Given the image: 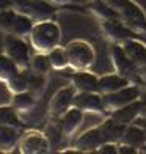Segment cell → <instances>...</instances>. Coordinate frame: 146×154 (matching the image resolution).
Wrapping results in <instances>:
<instances>
[{"label": "cell", "instance_id": "cell-10", "mask_svg": "<svg viewBox=\"0 0 146 154\" xmlns=\"http://www.w3.org/2000/svg\"><path fill=\"white\" fill-rule=\"evenodd\" d=\"M110 58H112L113 68L118 74L127 77V79H130L132 75H135L138 66L129 58V55L124 52L121 44L112 43V46H110Z\"/></svg>", "mask_w": 146, "mask_h": 154}, {"label": "cell", "instance_id": "cell-21", "mask_svg": "<svg viewBox=\"0 0 146 154\" xmlns=\"http://www.w3.org/2000/svg\"><path fill=\"white\" fill-rule=\"evenodd\" d=\"M121 143H127V145L135 146V148H140V146L146 145V132L141 128H138V126H134V124L127 126L121 138Z\"/></svg>", "mask_w": 146, "mask_h": 154}, {"label": "cell", "instance_id": "cell-30", "mask_svg": "<svg viewBox=\"0 0 146 154\" xmlns=\"http://www.w3.org/2000/svg\"><path fill=\"white\" fill-rule=\"evenodd\" d=\"M30 2L32 0H13V8H14L17 13H24Z\"/></svg>", "mask_w": 146, "mask_h": 154}, {"label": "cell", "instance_id": "cell-5", "mask_svg": "<svg viewBox=\"0 0 146 154\" xmlns=\"http://www.w3.org/2000/svg\"><path fill=\"white\" fill-rule=\"evenodd\" d=\"M138 97H140V88L130 83V85L120 88L116 91L102 94V101H104V106H105L107 112H118L137 102Z\"/></svg>", "mask_w": 146, "mask_h": 154}, {"label": "cell", "instance_id": "cell-9", "mask_svg": "<svg viewBox=\"0 0 146 154\" xmlns=\"http://www.w3.org/2000/svg\"><path fill=\"white\" fill-rule=\"evenodd\" d=\"M74 107L80 109L85 113L102 115L107 112L102 101V94L99 91H77L74 97Z\"/></svg>", "mask_w": 146, "mask_h": 154}, {"label": "cell", "instance_id": "cell-34", "mask_svg": "<svg viewBox=\"0 0 146 154\" xmlns=\"http://www.w3.org/2000/svg\"><path fill=\"white\" fill-rule=\"evenodd\" d=\"M90 2H94V0H90Z\"/></svg>", "mask_w": 146, "mask_h": 154}, {"label": "cell", "instance_id": "cell-18", "mask_svg": "<svg viewBox=\"0 0 146 154\" xmlns=\"http://www.w3.org/2000/svg\"><path fill=\"white\" fill-rule=\"evenodd\" d=\"M11 106L14 107L19 113H27L35 109L36 106V96L32 91H20V93H14L11 96Z\"/></svg>", "mask_w": 146, "mask_h": 154}, {"label": "cell", "instance_id": "cell-33", "mask_svg": "<svg viewBox=\"0 0 146 154\" xmlns=\"http://www.w3.org/2000/svg\"><path fill=\"white\" fill-rule=\"evenodd\" d=\"M3 38H5V33L0 32V54H3Z\"/></svg>", "mask_w": 146, "mask_h": 154}, {"label": "cell", "instance_id": "cell-26", "mask_svg": "<svg viewBox=\"0 0 146 154\" xmlns=\"http://www.w3.org/2000/svg\"><path fill=\"white\" fill-rule=\"evenodd\" d=\"M29 69L25 71H20L19 74H16L13 79H10L8 82L5 83L6 88L11 91V94L14 93H20V91H27L29 90Z\"/></svg>", "mask_w": 146, "mask_h": 154}, {"label": "cell", "instance_id": "cell-14", "mask_svg": "<svg viewBox=\"0 0 146 154\" xmlns=\"http://www.w3.org/2000/svg\"><path fill=\"white\" fill-rule=\"evenodd\" d=\"M69 79H71V85L75 88V91H97L99 90V77L90 72L88 69L74 72Z\"/></svg>", "mask_w": 146, "mask_h": 154}, {"label": "cell", "instance_id": "cell-4", "mask_svg": "<svg viewBox=\"0 0 146 154\" xmlns=\"http://www.w3.org/2000/svg\"><path fill=\"white\" fill-rule=\"evenodd\" d=\"M30 46L32 44H29L24 38L16 36V35H13V33H5L3 54L8 55L22 71L29 69V66H30V60H32Z\"/></svg>", "mask_w": 146, "mask_h": 154}, {"label": "cell", "instance_id": "cell-15", "mask_svg": "<svg viewBox=\"0 0 146 154\" xmlns=\"http://www.w3.org/2000/svg\"><path fill=\"white\" fill-rule=\"evenodd\" d=\"M124 52L129 55V58L140 68L146 65V44L141 43L138 38L126 39L124 43H121Z\"/></svg>", "mask_w": 146, "mask_h": 154}, {"label": "cell", "instance_id": "cell-29", "mask_svg": "<svg viewBox=\"0 0 146 154\" xmlns=\"http://www.w3.org/2000/svg\"><path fill=\"white\" fill-rule=\"evenodd\" d=\"M118 152L120 154H137L138 148H135L132 145H127V143H120L118 145Z\"/></svg>", "mask_w": 146, "mask_h": 154}, {"label": "cell", "instance_id": "cell-8", "mask_svg": "<svg viewBox=\"0 0 146 154\" xmlns=\"http://www.w3.org/2000/svg\"><path fill=\"white\" fill-rule=\"evenodd\" d=\"M101 30L105 35V38L110 39L112 43L121 44L126 39L138 38V33L134 32L123 22L121 19H113V20H102L101 22Z\"/></svg>", "mask_w": 146, "mask_h": 154}, {"label": "cell", "instance_id": "cell-13", "mask_svg": "<svg viewBox=\"0 0 146 154\" xmlns=\"http://www.w3.org/2000/svg\"><path fill=\"white\" fill-rule=\"evenodd\" d=\"M104 143V135L101 128L88 129L87 132L77 138L74 148H77L80 152H97V148Z\"/></svg>", "mask_w": 146, "mask_h": 154}, {"label": "cell", "instance_id": "cell-27", "mask_svg": "<svg viewBox=\"0 0 146 154\" xmlns=\"http://www.w3.org/2000/svg\"><path fill=\"white\" fill-rule=\"evenodd\" d=\"M17 16V11L14 8H8L0 11V32L3 33H11L13 24H14V19Z\"/></svg>", "mask_w": 146, "mask_h": 154}, {"label": "cell", "instance_id": "cell-25", "mask_svg": "<svg viewBox=\"0 0 146 154\" xmlns=\"http://www.w3.org/2000/svg\"><path fill=\"white\" fill-rule=\"evenodd\" d=\"M49 55V60H50V65L53 69L57 71H61V69H66L69 66V58H68V52H66V47H55L52 49L50 52L47 54Z\"/></svg>", "mask_w": 146, "mask_h": 154}, {"label": "cell", "instance_id": "cell-1", "mask_svg": "<svg viewBox=\"0 0 146 154\" xmlns=\"http://www.w3.org/2000/svg\"><path fill=\"white\" fill-rule=\"evenodd\" d=\"M30 44L35 49V52H43L49 54L55 49L61 41V29L57 22L52 19L36 22L30 33Z\"/></svg>", "mask_w": 146, "mask_h": 154}, {"label": "cell", "instance_id": "cell-16", "mask_svg": "<svg viewBox=\"0 0 146 154\" xmlns=\"http://www.w3.org/2000/svg\"><path fill=\"white\" fill-rule=\"evenodd\" d=\"M130 85V79L124 77L118 72H113V74H105V75H101L99 77V91L101 94H107V93H112V91H116L120 88H124Z\"/></svg>", "mask_w": 146, "mask_h": 154}, {"label": "cell", "instance_id": "cell-2", "mask_svg": "<svg viewBox=\"0 0 146 154\" xmlns=\"http://www.w3.org/2000/svg\"><path fill=\"white\" fill-rule=\"evenodd\" d=\"M120 13V19L137 33H146V14L134 0H105Z\"/></svg>", "mask_w": 146, "mask_h": 154}, {"label": "cell", "instance_id": "cell-28", "mask_svg": "<svg viewBox=\"0 0 146 154\" xmlns=\"http://www.w3.org/2000/svg\"><path fill=\"white\" fill-rule=\"evenodd\" d=\"M97 152L101 154H116L118 152V143L116 142H104L99 148Z\"/></svg>", "mask_w": 146, "mask_h": 154}, {"label": "cell", "instance_id": "cell-23", "mask_svg": "<svg viewBox=\"0 0 146 154\" xmlns=\"http://www.w3.org/2000/svg\"><path fill=\"white\" fill-rule=\"evenodd\" d=\"M19 112L11 106V104H5L0 106V124H6V126H14V128L22 129L24 124L19 118Z\"/></svg>", "mask_w": 146, "mask_h": 154}, {"label": "cell", "instance_id": "cell-31", "mask_svg": "<svg viewBox=\"0 0 146 154\" xmlns=\"http://www.w3.org/2000/svg\"><path fill=\"white\" fill-rule=\"evenodd\" d=\"M13 8V0H0V11Z\"/></svg>", "mask_w": 146, "mask_h": 154}, {"label": "cell", "instance_id": "cell-32", "mask_svg": "<svg viewBox=\"0 0 146 154\" xmlns=\"http://www.w3.org/2000/svg\"><path fill=\"white\" fill-rule=\"evenodd\" d=\"M50 2H52L53 5H66V3L71 2V0H50Z\"/></svg>", "mask_w": 146, "mask_h": 154}, {"label": "cell", "instance_id": "cell-6", "mask_svg": "<svg viewBox=\"0 0 146 154\" xmlns=\"http://www.w3.org/2000/svg\"><path fill=\"white\" fill-rule=\"evenodd\" d=\"M50 151V142L46 134L38 131H25L19 140V152L44 154Z\"/></svg>", "mask_w": 146, "mask_h": 154}, {"label": "cell", "instance_id": "cell-11", "mask_svg": "<svg viewBox=\"0 0 146 154\" xmlns=\"http://www.w3.org/2000/svg\"><path fill=\"white\" fill-rule=\"evenodd\" d=\"M83 118H85V112H82L77 107H71L66 113L60 118V131H61V135L69 138L72 137L75 132L79 131V128L83 123Z\"/></svg>", "mask_w": 146, "mask_h": 154}, {"label": "cell", "instance_id": "cell-17", "mask_svg": "<svg viewBox=\"0 0 146 154\" xmlns=\"http://www.w3.org/2000/svg\"><path fill=\"white\" fill-rule=\"evenodd\" d=\"M22 129L14 128V126H6L0 124V149L3 152H10L11 148H16V145L19 143L20 137H22Z\"/></svg>", "mask_w": 146, "mask_h": 154}, {"label": "cell", "instance_id": "cell-22", "mask_svg": "<svg viewBox=\"0 0 146 154\" xmlns=\"http://www.w3.org/2000/svg\"><path fill=\"white\" fill-rule=\"evenodd\" d=\"M20 71H22V69H20L16 63L8 57V55L0 54V82L6 83L16 74H19Z\"/></svg>", "mask_w": 146, "mask_h": 154}, {"label": "cell", "instance_id": "cell-19", "mask_svg": "<svg viewBox=\"0 0 146 154\" xmlns=\"http://www.w3.org/2000/svg\"><path fill=\"white\" fill-rule=\"evenodd\" d=\"M35 24L36 22L30 16L24 14V13H17L14 24H13V29H11V33L16 35V36H20V38H27V36H30Z\"/></svg>", "mask_w": 146, "mask_h": 154}, {"label": "cell", "instance_id": "cell-3", "mask_svg": "<svg viewBox=\"0 0 146 154\" xmlns=\"http://www.w3.org/2000/svg\"><path fill=\"white\" fill-rule=\"evenodd\" d=\"M66 52H68V58H69V66L75 69V71L91 68L96 60L93 46L83 39H74L71 43H68Z\"/></svg>", "mask_w": 146, "mask_h": 154}, {"label": "cell", "instance_id": "cell-7", "mask_svg": "<svg viewBox=\"0 0 146 154\" xmlns=\"http://www.w3.org/2000/svg\"><path fill=\"white\" fill-rule=\"evenodd\" d=\"M75 93L77 91H75V88L72 85L60 88L52 96L50 102H49V116L50 118H61L69 109L74 107Z\"/></svg>", "mask_w": 146, "mask_h": 154}, {"label": "cell", "instance_id": "cell-24", "mask_svg": "<svg viewBox=\"0 0 146 154\" xmlns=\"http://www.w3.org/2000/svg\"><path fill=\"white\" fill-rule=\"evenodd\" d=\"M50 68H52V65H50V60H49L47 54L36 52L35 55H32L30 66H29V69L32 72L39 74V75H47V72H49Z\"/></svg>", "mask_w": 146, "mask_h": 154}, {"label": "cell", "instance_id": "cell-20", "mask_svg": "<svg viewBox=\"0 0 146 154\" xmlns=\"http://www.w3.org/2000/svg\"><path fill=\"white\" fill-rule=\"evenodd\" d=\"M90 10L93 11V14L96 17L102 20H113V19H120V13H118L115 8H112L105 0H94L91 2V6H90Z\"/></svg>", "mask_w": 146, "mask_h": 154}, {"label": "cell", "instance_id": "cell-12", "mask_svg": "<svg viewBox=\"0 0 146 154\" xmlns=\"http://www.w3.org/2000/svg\"><path fill=\"white\" fill-rule=\"evenodd\" d=\"M55 5L50 0H32L29 6L25 8L24 14L30 16L35 22H43V20L52 19L55 14Z\"/></svg>", "mask_w": 146, "mask_h": 154}]
</instances>
